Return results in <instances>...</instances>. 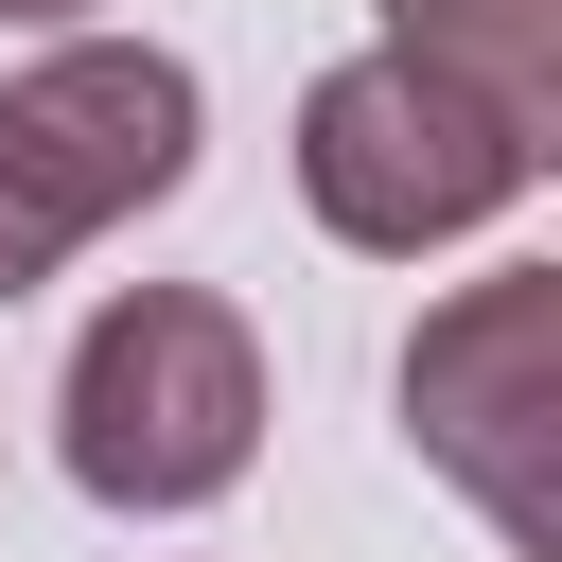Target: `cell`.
Here are the masks:
<instances>
[{"mask_svg": "<svg viewBox=\"0 0 562 562\" xmlns=\"http://www.w3.org/2000/svg\"><path fill=\"white\" fill-rule=\"evenodd\" d=\"M70 492L88 509H211L246 457H263V351L211 281H123L70 351Z\"/></svg>", "mask_w": 562, "mask_h": 562, "instance_id": "obj_1", "label": "cell"}, {"mask_svg": "<svg viewBox=\"0 0 562 562\" xmlns=\"http://www.w3.org/2000/svg\"><path fill=\"white\" fill-rule=\"evenodd\" d=\"M176 176H193V70H176V53H140V35L35 53V70L0 88V316H18L70 246L140 228Z\"/></svg>", "mask_w": 562, "mask_h": 562, "instance_id": "obj_2", "label": "cell"}, {"mask_svg": "<svg viewBox=\"0 0 562 562\" xmlns=\"http://www.w3.org/2000/svg\"><path fill=\"white\" fill-rule=\"evenodd\" d=\"M527 176H544V140L492 123V105H474L457 70H422V53H351V70H316V105H299V193H316V228L369 246V263H422V246L492 228Z\"/></svg>", "mask_w": 562, "mask_h": 562, "instance_id": "obj_3", "label": "cell"}, {"mask_svg": "<svg viewBox=\"0 0 562 562\" xmlns=\"http://www.w3.org/2000/svg\"><path fill=\"white\" fill-rule=\"evenodd\" d=\"M544 422H562V281L509 263V281H474L457 316H422V351H404V439H422L527 562H562V457H544Z\"/></svg>", "mask_w": 562, "mask_h": 562, "instance_id": "obj_4", "label": "cell"}, {"mask_svg": "<svg viewBox=\"0 0 562 562\" xmlns=\"http://www.w3.org/2000/svg\"><path fill=\"white\" fill-rule=\"evenodd\" d=\"M386 53H422V70H457L492 123L562 140V0H386Z\"/></svg>", "mask_w": 562, "mask_h": 562, "instance_id": "obj_5", "label": "cell"}, {"mask_svg": "<svg viewBox=\"0 0 562 562\" xmlns=\"http://www.w3.org/2000/svg\"><path fill=\"white\" fill-rule=\"evenodd\" d=\"M0 18H88V0H0Z\"/></svg>", "mask_w": 562, "mask_h": 562, "instance_id": "obj_6", "label": "cell"}]
</instances>
